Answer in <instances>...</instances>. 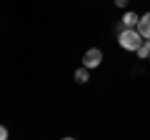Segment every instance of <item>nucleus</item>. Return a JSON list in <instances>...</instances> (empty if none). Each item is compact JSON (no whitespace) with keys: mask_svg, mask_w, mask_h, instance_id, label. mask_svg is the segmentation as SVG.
<instances>
[{"mask_svg":"<svg viewBox=\"0 0 150 140\" xmlns=\"http://www.w3.org/2000/svg\"><path fill=\"white\" fill-rule=\"evenodd\" d=\"M8 138V130H5V125H0V140H5Z\"/></svg>","mask_w":150,"mask_h":140,"instance_id":"0eeeda50","label":"nucleus"},{"mask_svg":"<svg viewBox=\"0 0 150 140\" xmlns=\"http://www.w3.org/2000/svg\"><path fill=\"white\" fill-rule=\"evenodd\" d=\"M138 33L145 40H150V13H145V15L138 20Z\"/></svg>","mask_w":150,"mask_h":140,"instance_id":"7ed1b4c3","label":"nucleus"},{"mask_svg":"<svg viewBox=\"0 0 150 140\" xmlns=\"http://www.w3.org/2000/svg\"><path fill=\"white\" fill-rule=\"evenodd\" d=\"M143 35L138 33V28H125V30H118V45L123 50H130V53H135V50L143 45Z\"/></svg>","mask_w":150,"mask_h":140,"instance_id":"f257e3e1","label":"nucleus"},{"mask_svg":"<svg viewBox=\"0 0 150 140\" xmlns=\"http://www.w3.org/2000/svg\"><path fill=\"white\" fill-rule=\"evenodd\" d=\"M103 63V53L98 48H90V50H85V55H83V65H85V68H98V65Z\"/></svg>","mask_w":150,"mask_h":140,"instance_id":"f03ea898","label":"nucleus"},{"mask_svg":"<svg viewBox=\"0 0 150 140\" xmlns=\"http://www.w3.org/2000/svg\"><path fill=\"white\" fill-rule=\"evenodd\" d=\"M88 80H90V68H85V65H83V68H78V70H75V83L85 85Z\"/></svg>","mask_w":150,"mask_h":140,"instance_id":"39448f33","label":"nucleus"},{"mask_svg":"<svg viewBox=\"0 0 150 140\" xmlns=\"http://www.w3.org/2000/svg\"><path fill=\"white\" fill-rule=\"evenodd\" d=\"M135 53H138V58H143V60H145V58H150V40H148V43L143 40V45H140Z\"/></svg>","mask_w":150,"mask_h":140,"instance_id":"423d86ee","label":"nucleus"},{"mask_svg":"<svg viewBox=\"0 0 150 140\" xmlns=\"http://www.w3.org/2000/svg\"><path fill=\"white\" fill-rule=\"evenodd\" d=\"M115 5H118V8H125V5H128V0H115Z\"/></svg>","mask_w":150,"mask_h":140,"instance_id":"6e6552de","label":"nucleus"},{"mask_svg":"<svg viewBox=\"0 0 150 140\" xmlns=\"http://www.w3.org/2000/svg\"><path fill=\"white\" fill-rule=\"evenodd\" d=\"M138 20H140V18L135 15L133 10H128L123 15V20H120V30H125V28H138Z\"/></svg>","mask_w":150,"mask_h":140,"instance_id":"20e7f679","label":"nucleus"}]
</instances>
